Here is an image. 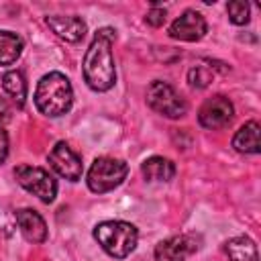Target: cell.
Listing matches in <instances>:
<instances>
[{
	"label": "cell",
	"mask_w": 261,
	"mask_h": 261,
	"mask_svg": "<svg viewBox=\"0 0 261 261\" xmlns=\"http://www.w3.org/2000/svg\"><path fill=\"white\" fill-rule=\"evenodd\" d=\"M112 43H114V31L112 29H100L86 55H84V80L86 84L96 92H106L116 82V67L112 57Z\"/></svg>",
	"instance_id": "1"
},
{
	"label": "cell",
	"mask_w": 261,
	"mask_h": 261,
	"mask_svg": "<svg viewBox=\"0 0 261 261\" xmlns=\"http://www.w3.org/2000/svg\"><path fill=\"white\" fill-rule=\"evenodd\" d=\"M73 102V90L69 80L59 73L51 71L45 73L35 90V106L45 116H61L71 108Z\"/></svg>",
	"instance_id": "2"
},
{
	"label": "cell",
	"mask_w": 261,
	"mask_h": 261,
	"mask_svg": "<svg viewBox=\"0 0 261 261\" xmlns=\"http://www.w3.org/2000/svg\"><path fill=\"white\" fill-rule=\"evenodd\" d=\"M94 239L98 245L114 259H124L128 257L139 241V230L135 224L124 222V220H104L96 224L94 228Z\"/></svg>",
	"instance_id": "3"
},
{
	"label": "cell",
	"mask_w": 261,
	"mask_h": 261,
	"mask_svg": "<svg viewBox=\"0 0 261 261\" xmlns=\"http://www.w3.org/2000/svg\"><path fill=\"white\" fill-rule=\"evenodd\" d=\"M126 173H128V167L122 159L98 157L88 171V188L96 194L110 192L122 184Z\"/></svg>",
	"instance_id": "4"
},
{
	"label": "cell",
	"mask_w": 261,
	"mask_h": 261,
	"mask_svg": "<svg viewBox=\"0 0 261 261\" xmlns=\"http://www.w3.org/2000/svg\"><path fill=\"white\" fill-rule=\"evenodd\" d=\"M147 104L155 112H159L167 118H181L188 112V102L173 90V86H169L167 82H161V80H155L149 84Z\"/></svg>",
	"instance_id": "5"
},
{
	"label": "cell",
	"mask_w": 261,
	"mask_h": 261,
	"mask_svg": "<svg viewBox=\"0 0 261 261\" xmlns=\"http://www.w3.org/2000/svg\"><path fill=\"white\" fill-rule=\"evenodd\" d=\"M14 177L16 181L31 194H35L41 202L49 204L55 200L57 196V181L55 177L43 169V167H35V165H18L14 169Z\"/></svg>",
	"instance_id": "6"
},
{
	"label": "cell",
	"mask_w": 261,
	"mask_h": 261,
	"mask_svg": "<svg viewBox=\"0 0 261 261\" xmlns=\"http://www.w3.org/2000/svg\"><path fill=\"white\" fill-rule=\"evenodd\" d=\"M232 116H234V106L226 96L208 98L198 110L200 124L204 128H210V130H218V128L228 126Z\"/></svg>",
	"instance_id": "7"
},
{
	"label": "cell",
	"mask_w": 261,
	"mask_h": 261,
	"mask_svg": "<svg viewBox=\"0 0 261 261\" xmlns=\"http://www.w3.org/2000/svg\"><path fill=\"white\" fill-rule=\"evenodd\" d=\"M49 165L55 169V173H59L61 177L69 179V181H77L82 177V159L75 151H71V147L63 141H59L51 153H49Z\"/></svg>",
	"instance_id": "8"
},
{
	"label": "cell",
	"mask_w": 261,
	"mask_h": 261,
	"mask_svg": "<svg viewBox=\"0 0 261 261\" xmlns=\"http://www.w3.org/2000/svg\"><path fill=\"white\" fill-rule=\"evenodd\" d=\"M198 249L196 234H175L165 241H161L155 247V259L157 261H186L192 253Z\"/></svg>",
	"instance_id": "9"
},
{
	"label": "cell",
	"mask_w": 261,
	"mask_h": 261,
	"mask_svg": "<svg viewBox=\"0 0 261 261\" xmlns=\"http://www.w3.org/2000/svg\"><path fill=\"white\" fill-rule=\"evenodd\" d=\"M208 31L206 18L196 10H186L181 16H177L169 27V37L179 41H200Z\"/></svg>",
	"instance_id": "10"
},
{
	"label": "cell",
	"mask_w": 261,
	"mask_h": 261,
	"mask_svg": "<svg viewBox=\"0 0 261 261\" xmlns=\"http://www.w3.org/2000/svg\"><path fill=\"white\" fill-rule=\"evenodd\" d=\"M47 27L57 35L61 37L63 41L67 43H77L84 39L86 35V22L80 18V16H61V14H53V16H47L45 18Z\"/></svg>",
	"instance_id": "11"
},
{
	"label": "cell",
	"mask_w": 261,
	"mask_h": 261,
	"mask_svg": "<svg viewBox=\"0 0 261 261\" xmlns=\"http://www.w3.org/2000/svg\"><path fill=\"white\" fill-rule=\"evenodd\" d=\"M16 224L22 232V237L29 243H43L47 239V224L43 220V216L31 208H20L14 212Z\"/></svg>",
	"instance_id": "12"
},
{
	"label": "cell",
	"mask_w": 261,
	"mask_h": 261,
	"mask_svg": "<svg viewBox=\"0 0 261 261\" xmlns=\"http://www.w3.org/2000/svg\"><path fill=\"white\" fill-rule=\"evenodd\" d=\"M259 122L257 120H249L245 122L232 137V147L239 151V153H259L261 151V141H259Z\"/></svg>",
	"instance_id": "13"
},
{
	"label": "cell",
	"mask_w": 261,
	"mask_h": 261,
	"mask_svg": "<svg viewBox=\"0 0 261 261\" xmlns=\"http://www.w3.org/2000/svg\"><path fill=\"white\" fill-rule=\"evenodd\" d=\"M141 171H143L145 179H149V181H169L175 175V165L171 159L155 155V157H149L143 161Z\"/></svg>",
	"instance_id": "14"
},
{
	"label": "cell",
	"mask_w": 261,
	"mask_h": 261,
	"mask_svg": "<svg viewBox=\"0 0 261 261\" xmlns=\"http://www.w3.org/2000/svg\"><path fill=\"white\" fill-rule=\"evenodd\" d=\"M224 251H226L230 261H259L257 245L249 237H234V239H230L226 243Z\"/></svg>",
	"instance_id": "15"
},
{
	"label": "cell",
	"mask_w": 261,
	"mask_h": 261,
	"mask_svg": "<svg viewBox=\"0 0 261 261\" xmlns=\"http://www.w3.org/2000/svg\"><path fill=\"white\" fill-rule=\"evenodd\" d=\"M22 53V39L16 33L0 31V65H12Z\"/></svg>",
	"instance_id": "16"
},
{
	"label": "cell",
	"mask_w": 261,
	"mask_h": 261,
	"mask_svg": "<svg viewBox=\"0 0 261 261\" xmlns=\"http://www.w3.org/2000/svg\"><path fill=\"white\" fill-rule=\"evenodd\" d=\"M2 88L4 92L14 100V104L18 108L24 106V100H27V82H24V75L20 71H6L2 75Z\"/></svg>",
	"instance_id": "17"
},
{
	"label": "cell",
	"mask_w": 261,
	"mask_h": 261,
	"mask_svg": "<svg viewBox=\"0 0 261 261\" xmlns=\"http://www.w3.org/2000/svg\"><path fill=\"white\" fill-rule=\"evenodd\" d=\"M188 80H190V86H192V88L202 90V88L210 86V82L214 80V69H212L210 65H204V63L194 65V67L188 71Z\"/></svg>",
	"instance_id": "18"
},
{
	"label": "cell",
	"mask_w": 261,
	"mask_h": 261,
	"mask_svg": "<svg viewBox=\"0 0 261 261\" xmlns=\"http://www.w3.org/2000/svg\"><path fill=\"white\" fill-rule=\"evenodd\" d=\"M226 10H228L230 22H234V24H247V22H249L251 6H249L245 0H232V2H228Z\"/></svg>",
	"instance_id": "19"
},
{
	"label": "cell",
	"mask_w": 261,
	"mask_h": 261,
	"mask_svg": "<svg viewBox=\"0 0 261 261\" xmlns=\"http://www.w3.org/2000/svg\"><path fill=\"white\" fill-rule=\"evenodd\" d=\"M151 27H161L165 22V8H157L153 6L149 12H147V18H145Z\"/></svg>",
	"instance_id": "20"
},
{
	"label": "cell",
	"mask_w": 261,
	"mask_h": 261,
	"mask_svg": "<svg viewBox=\"0 0 261 261\" xmlns=\"http://www.w3.org/2000/svg\"><path fill=\"white\" fill-rule=\"evenodd\" d=\"M8 157V135L4 130V124H0V165Z\"/></svg>",
	"instance_id": "21"
},
{
	"label": "cell",
	"mask_w": 261,
	"mask_h": 261,
	"mask_svg": "<svg viewBox=\"0 0 261 261\" xmlns=\"http://www.w3.org/2000/svg\"><path fill=\"white\" fill-rule=\"evenodd\" d=\"M8 114H10V108H8L6 100L0 98V124H4V120H8Z\"/></svg>",
	"instance_id": "22"
}]
</instances>
